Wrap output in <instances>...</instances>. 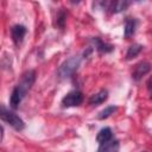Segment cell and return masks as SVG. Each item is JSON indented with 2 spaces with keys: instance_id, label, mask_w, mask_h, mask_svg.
I'll return each instance as SVG.
<instances>
[{
  "instance_id": "2",
  "label": "cell",
  "mask_w": 152,
  "mask_h": 152,
  "mask_svg": "<svg viewBox=\"0 0 152 152\" xmlns=\"http://www.w3.org/2000/svg\"><path fill=\"white\" fill-rule=\"evenodd\" d=\"M80 63H81V58L78 56H72L70 57L69 59L64 61L61 66L58 68V71H57V75L61 80H65V78H69L80 66Z\"/></svg>"
},
{
  "instance_id": "13",
  "label": "cell",
  "mask_w": 152,
  "mask_h": 152,
  "mask_svg": "<svg viewBox=\"0 0 152 152\" xmlns=\"http://www.w3.org/2000/svg\"><path fill=\"white\" fill-rule=\"evenodd\" d=\"M142 50V45L140 44H133L128 48L127 52H126V59H132L134 57H137Z\"/></svg>"
},
{
  "instance_id": "3",
  "label": "cell",
  "mask_w": 152,
  "mask_h": 152,
  "mask_svg": "<svg viewBox=\"0 0 152 152\" xmlns=\"http://www.w3.org/2000/svg\"><path fill=\"white\" fill-rule=\"evenodd\" d=\"M34 81H36V72H34V70H28V71H26V72L23 75L21 81H20L14 88L18 90L19 95L24 99V96L26 95V93H27V91L31 89V87L33 86Z\"/></svg>"
},
{
  "instance_id": "9",
  "label": "cell",
  "mask_w": 152,
  "mask_h": 152,
  "mask_svg": "<svg viewBox=\"0 0 152 152\" xmlns=\"http://www.w3.org/2000/svg\"><path fill=\"white\" fill-rule=\"evenodd\" d=\"M91 42L94 43L96 50H97L100 53H108V52H112V51L114 50V46H113V45L102 42V40H101L100 38H97V37L91 38Z\"/></svg>"
},
{
  "instance_id": "8",
  "label": "cell",
  "mask_w": 152,
  "mask_h": 152,
  "mask_svg": "<svg viewBox=\"0 0 152 152\" xmlns=\"http://www.w3.org/2000/svg\"><path fill=\"white\" fill-rule=\"evenodd\" d=\"M107 99H108V91L106 89H101L100 91H97L96 94H94L89 97L88 103L91 106H99V104L103 103Z\"/></svg>"
},
{
  "instance_id": "11",
  "label": "cell",
  "mask_w": 152,
  "mask_h": 152,
  "mask_svg": "<svg viewBox=\"0 0 152 152\" xmlns=\"http://www.w3.org/2000/svg\"><path fill=\"white\" fill-rule=\"evenodd\" d=\"M129 6V1H112L107 4V8L110 10L112 13H119L125 11Z\"/></svg>"
},
{
  "instance_id": "5",
  "label": "cell",
  "mask_w": 152,
  "mask_h": 152,
  "mask_svg": "<svg viewBox=\"0 0 152 152\" xmlns=\"http://www.w3.org/2000/svg\"><path fill=\"white\" fill-rule=\"evenodd\" d=\"M150 70H151V64L148 62H140L134 66L132 71V78L135 81H140L142 76H145Z\"/></svg>"
},
{
  "instance_id": "10",
  "label": "cell",
  "mask_w": 152,
  "mask_h": 152,
  "mask_svg": "<svg viewBox=\"0 0 152 152\" xmlns=\"http://www.w3.org/2000/svg\"><path fill=\"white\" fill-rule=\"evenodd\" d=\"M110 139H113V132L109 127H103L97 132L96 141L99 142V145H101V144H103V142H106Z\"/></svg>"
},
{
  "instance_id": "12",
  "label": "cell",
  "mask_w": 152,
  "mask_h": 152,
  "mask_svg": "<svg viewBox=\"0 0 152 152\" xmlns=\"http://www.w3.org/2000/svg\"><path fill=\"white\" fill-rule=\"evenodd\" d=\"M137 27V20L132 18H127L125 21V30H124V36L125 38H129L131 36L134 34Z\"/></svg>"
},
{
  "instance_id": "6",
  "label": "cell",
  "mask_w": 152,
  "mask_h": 152,
  "mask_svg": "<svg viewBox=\"0 0 152 152\" xmlns=\"http://www.w3.org/2000/svg\"><path fill=\"white\" fill-rule=\"evenodd\" d=\"M27 30L24 25H14L11 30V36H12V40L14 42L15 45H19L23 43L24 37L26 34Z\"/></svg>"
},
{
  "instance_id": "15",
  "label": "cell",
  "mask_w": 152,
  "mask_h": 152,
  "mask_svg": "<svg viewBox=\"0 0 152 152\" xmlns=\"http://www.w3.org/2000/svg\"><path fill=\"white\" fill-rule=\"evenodd\" d=\"M65 18H66V13L63 11V8H61V11L57 13V26L59 28H64Z\"/></svg>"
},
{
  "instance_id": "1",
  "label": "cell",
  "mask_w": 152,
  "mask_h": 152,
  "mask_svg": "<svg viewBox=\"0 0 152 152\" xmlns=\"http://www.w3.org/2000/svg\"><path fill=\"white\" fill-rule=\"evenodd\" d=\"M0 119L13 127L15 131H23L25 127V122L20 116H18L14 112L10 110L8 108L0 104Z\"/></svg>"
},
{
  "instance_id": "7",
  "label": "cell",
  "mask_w": 152,
  "mask_h": 152,
  "mask_svg": "<svg viewBox=\"0 0 152 152\" xmlns=\"http://www.w3.org/2000/svg\"><path fill=\"white\" fill-rule=\"evenodd\" d=\"M120 144L116 139H110L101 145H99L97 152H119Z\"/></svg>"
},
{
  "instance_id": "16",
  "label": "cell",
  "mask_w": 152,
  "mask_h": 152,
  "mask_svg": "<svg viewBox=\"0 0 152 152\" xmlns=\"http://www.w3.org/2000/svg\"><path fill=\"white\" fill-rule=\"evenodd\" d=\"M2 137H4V128H2V126L0 125V142H1V140H2Z\"/></svg>"
},
{
  "instance_id": "4",
  "label": "cell",
  "mask_w": 152,
  "mask_h": 152,
  "mask_svg": "<svg viewBox=\"0 0 152 152\" xmlns=\"http://www.w3.org/2000/svg\"><path fill=\"white\" fill-rule=\"evenodd\" d=\"M83 102V95L80 90H71L62 99V106L64 108L77 107Z\"/></svg>"
},
{
  "instance_id": "14",
  "label": "cell",
  "mask_w": 152,
  "mask_h": 152,
  "mask_svg": "<svg viewBox=\"0 0 152 152\" xmlns=\"http://www.w3.org/2000/svg\"><path fill=\"white\" fill-rule=\"evenodd\" d=\"M116 107L115 106H108V107H106L103 110H101L100 113H99V115H97V118L100 119V120H103V119H107L108 116H110L112 114H114V112H116Z\"/></svg>"
}]
</instances>
